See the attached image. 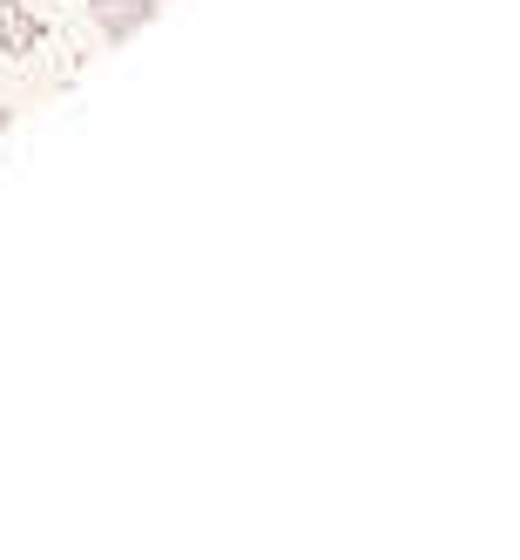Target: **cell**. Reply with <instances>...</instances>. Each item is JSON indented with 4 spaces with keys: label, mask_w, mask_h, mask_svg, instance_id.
<instances>
[{
    "label": "cell",
    "mask_w": 520,
    "mask_h": 560,
    "mask_svg": "<svg viewBox=\"0 0 520 560\" xmlns=\"http://www.w3.org/2000/svg\"><path fill=\"white\" fill-rule=\"evenodd\" d=\"M149 14H155V0H95V21L108 42H129L136 27H149Z\"/></svg>",
    "instance_id": "1"
},
{
    "label": "cell",
    "mask_w": 520,
    "mask_h": 560,
    "mask_svg": "<svg viewBox=\"0 0 520 560\" xmlns=\"http://www.w3.org/2000/svg\"><path fill=\"white\" fill-rule=\"evenodd\" d=\"M34 42H42V21H34L21 0H0V48H8V55H34Z\"/></svg>",
    "instance_id": "2"
}]
</instances>
